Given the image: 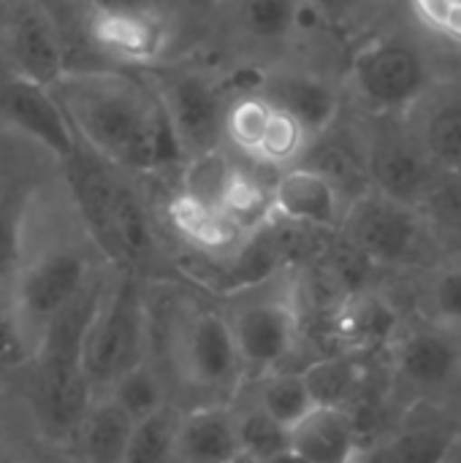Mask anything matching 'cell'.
Returning <instances> with one entry per match:
<instances>
[{"mask_svg": "<svg viewBox=\"0 0 461 463\" xmlns=\"http://www.w3.org/2000/svg\"><path fill=\"white\" fill-rule=\"evenodd\" d=\"M304 8L307 0H236V22L250 38L280 43L299 30Z\"/></svg>", "mask_w": 461, "mask_h": 463, "instance_id": "obj_23", "label": "cell"}, {"mask_svg": "<svg viewBox=\"0 0 461 463\" xmlns=\"http://www.w3.org/2000/svg\"><path fill=\"white\" fill-rule=\"evenodd\" d=\"M291 448L312 463H351L356 453L353 420L334 404H318L291 429Z\"/></svg>", "mask_w": 461, "mask_h": 463, "instance_id": "obj_17", "label": "cell"}, {"mask_svg": "<svg viewBox=\"0 0 461 463\" xmlns=\"http://www.w3.org/2000/svg\"><path fill=\"white\" fill-rule=\"evenodd\" d=\"M133 420H144L152 412H158L163 404V391L155 374L147 366H133L114 383V396H111Z\"/></svg>", "mask_w": 461, "mask_h": 463, "instance_id": "obj_31", "label": "cell"}, {"mask_svg": "<svg viewBox=\"0 0 461 463\" xmlns=\"http://www.w3.org/2000/svg\"><path fill=\"white\" fill-rule=\"evenodd\" d=\"M103 285L92 282L38 336L33 404L43 431L62 439L82 431L90 412V377L84 372V342L103 304Z\"/></svg>", "mask_w": 461, "mask_h": 463, "instance_id": "obj_2", "label": "cell"}, {"mask_svg": "<svg viewBox=\"0 0 461 463\" xmlns=\"http://www.w3.org/2000/svg\"><path fill=\"white\" fill-rule=\"evenodd\" d=\"M239 345L234 328H228L226 320L206 312L201 315L187 336V364L198 383L204 385H220L226 383L239 364Z\"/></svg>", "mask_w": 461, "mask_h": 463, "instance_id": "obj_18", "label": "cell"}, {"mask_svg": "<svg viewBox=\"0 0 461 463\" xmlns=\"http://www.w3.org/2000/svg\"><path fill=\"white\" fill-rule=\"evenodd\" d=\"M234 165L228 163V157L217 149H209V152H201V155H193L187 168H185V179H182V193L204 201V203H212V206H220L223 201V193L234 176Z\"/></svg>", "mask_w": 461, "mask_h": 463, "instance_id": "obj_29", "label": "cell"}, {"mask_svg": "<svg viewBox=\"0 0 461 463\" xmlns=\"http://www.w3.org/2000/svg\"><path fill=\"white\" fill-rule=\"evenodd\" d=\"M52 90L79 141L109 165L149 174L182 155L158 90L106 71H62Z\"/></svg>", "mask_w": 461, "mask_h": 463, "instance_id": "obj_1", "label": "cell"}, {"mask_svg": "<svg viewBox=\"0 0 461 463\" xmlns=\"http://www.w3.org/2000/svg\"><path fill=\"white\" fill-rule=\"evenodd\" d=\"M345 228L351 241L378 263L405 260L421 239V222L416 206L402 203L378 190L361 195L351 206L345 217Z\"/></svg>", "mask_w": 461, "mask_h": 463, "instance_id": "obj_11", "label": "cell"}, {"mask_svg": "<svg viewBox=\"0 0 461 463\" xmlns=\"http://www.w3.org/2000/svg\"><path fill=\"white\" fill-rule=\"evenodd\" d=\"M136 420L114 402L90 407L82 423L84 456L90 463H125Z\"/></svg>", "mask_w": 461, "mask_h": 463, "instance_id": "obj_21", "label": "cell"}, {"mask_svg": "<svg viewBox=\"0 0 461 463\" xmlns=\"http://www.w3.org/2000/svg\"><path fill=\"white\" fill-rule=\"evenodd\" d=\"M435 307L446 320L461 323V269H448L440 274L435 282Z\"/></svg>", "mask_w": 461, "mask_h": 463, "instance_id": "obj_36", "label": "cell"}, {"mask_svg": "<svg viewBox=\"0 0 461 463\" xmlns=\"http://www.w3.org/2000/svg\"><path fill=\"white\" fill-rule=\"evenodd\" d=\"M264 463H312L310 458H304L299 450H293V448H285L283 453H277V456H272L269 461Z\"/></svg>", "mask_w": 461, "mask_h": 463, "instance_id": "obj_38", "label": "cell"}, {"mask_svg": "<svg viewBox=\"0 0 461 463\" xmlns=\"http://www.w3.org/2000/svg\"><path fill=\"white\" fill-rule=\"evenodd\" d=\"M30 190L19 182L0 179V279L16 274L19 252H22V228L27 214Z\"/></svg>", "mask_w": 461, "mask_h": 463, "instance_id": "obj_27", "label": "cell"}, {"mask_svg": "<svg viewBox=\"0 0 461 463\" xmlns=\"http://www.w3.org/2000/svg\"><path fill=\"white\" fill-rule=\"evenodd\" d=\"M239 442H242L245 456L264 463L269 461L272 456L283 453L285 448H291V431L261 410V412L247 415L239 423Z\"/></svg>", "mask_w": 461, "mask_h": 463, "instance_id": "obj_32", "label": "cell"}, {"mask_svg": "<svg viewBox=\"0 0 461 463\" xmlns=\"http://www.w3.org/2000/svg\"><path fill=\"white\" fill-rule=\"evenodd\" d=\"M90 35L111 57L133 65L160 60L168 24L152 0H90Z\"/></svg>", "mask_w": 461, "mask_h": 463, "instance_id": "obj_8", "label": "cell"}, {"mask_svg": "<svg viewBox=\"0 0 461 463\" xmlns=\"http://www.w3.org/2000/svg\"><path fill=\"white\" fill-rule=\"evenodd\" d=\"M158 95L177 133L182 155L193 157L217 149L226 109L220 103L217 87L198 71H168L158 81Z\"/></svg>", "mask_w": 461, "mask_h": 463, "instance_id": "obj_9", "label": "cell"}, {"mask_svg": "<svg viewBox=\"0 0 461 463\" xmlns=\"http://www.w3.org/2000/svg\"><path fill=\"white\" fill-rule=\"evenodd\" d=\"M231 463H258L255 458H250V456H239L236 461H231Z\"/></svg>", "mask_w": 461, "mask_h": 463, "instance_id": "obj_39", "label": "cell"}, {"mask_svg": "<svg viewBox=\"0 0 461 463\" xmlns=\"http://www.w3.org/2000/svg\"><path fill=\"white\" fill-rule=\"evenodd\" d=\"M351 84L370 109L405 111L429 90V68L410 43L372 38L351 60Z\"/></svg>", "mask_w": 461, "mask_h": 463, "instance_id": "obj_5", "label": "cell"}, {"mask_svg": "<svg viewBox=\"0 0 461 463\" xmlns=\"http://www.w3.org/2000/svg\"><path fill=\"white\" fill-rule=\"evenodd\" d=\"M372 179L375 190L402 203L418 206L427 201L437 182V165L424 152L421 141L386 138L372 149Z\"/></svg>", "mask_w": 461, "mask_h": 463, "instance_id": "obj_13", "label": "cell"}, {"mask_svg": "<svg viewBox=\"0 0 461 463\" xmlns=\"http://www.w3.org/2000/svg\"><path fill=\"white\" fill-rule=\"evenodd\" d=\"M144 345V304L133 277L103 296V304L84 342V372L90 383H117L125 372L141 364Z\"/></svg>", "mask_w": 461, "mask_h": 463, "instance_id": "obj_4", "label": "cell"}, {"mask_svg": "<svg viewBox=\"0 0 461 463\" xmlns=\"http://www.w3.org/2000/svg\"><path fill=\"white\" fill-rule=\"evenodd\" d=\"M261 95H266L274 106H280L285 114H291L310 138L321 136L337 117L340 98L334 87L307 71H272L264 73L261 84L255 87Z\"/></svg>", "mask_w": 461, "mask_h": 463, "instance_id": "obj_12", "label": "cell"}, {"mask_svg": "<svg viewBox=\"0 0 461 463\" xmlns=\"http://www.w3.org/2000/svg\"><path fill=\"white\" fill-rule=\"evenodd\" d=\"M234 334L239 355L255 369H269L291 350L296 320L288 304L258 301L239 315Z\"/></svg>", "mask_w": 461, "mask_h": 463, "instance_id": "obj_15", "label": "cell"}, {"mask_svg": "<svg viewBox=\"0 0 461 463\" xmlns=\"http://www.w3.org/2000/svg\"><path fill=\"white\" fill-rule=\"evenodd\" d=\"M30 347L22 334V320L16 315H8L0 309V369L16 366L27 358Z\"/></svg>", "mask_w": 461, "mask_h": 463, "instance_id": "obj_35", "label": "cell"}, {"mask_svg": "<svg viewBox=\"0 0 461 463\" xmlns=\"http://www.w3.org/2000/svg\"><path fill=\"white\" fill-rule=\"evenodd\" d=\"M459 364V347L437 331L413 334L402 345V353H399V366L405 377L424 388L446 385L456 374Z\"/></svg>", "mask_w": 461, "mask_h": 463, "instance_id": "obj_20", "label": "cell"}, {"mask_svg": "<svg viewBox=\"0 0 461 463\" xmlns=\"http://www.w3.org/2000/svg\"><path fill=\"white\" fill-rule=\"evenodd\" d=\"M394 326H397L394 312L380 298H372V296H361V298L348 301V307L340 317L342 336L353 345L383 342Z\"/></svg>", "mask_w": 461, "mask_h": 463, "instance_id": "obj_30", "label": "cell"}, {"mask_svg": "<svg viewBox=\"0 0 461 463\" xmlns=\"http://www.w3.org/2000/svg\"><path fill=\"white\" fill-rule=\"evenodd\" d=\"M421 146L443 174H461V100H446L429 111Z\"/></svg>", "mask_w": 461, "mask_h": 463, "instance_id": "obj_24", "label": "cell"}, {"mask_svg": "<svg viewBox=\"0 0 461 463\" xmlns=\"http://www.w3.org/2000/svg\"><path fill=\"white\" fill-rule=\"evenodd\" d=\"M0 119L8 130L60 163H68L79 149V136L52 84L33 76L16 73L0 84Z\"/></svg>", "mask_w": 461, "mask_h": 463, "instance_id": "obj_6", "label": "cell"}, {"mask_svg": "<svg viewBox=\"0 0 461 463\" xmlns=\"http://www.w3.org/2000/svg\"><path fill=\"white\" fill-rule=\"evenodd\" d=\"M171 220L177 225V231L182 236H187L190 241L206 247V250H217L231 244L242 231L239 225L220 209L212 203H204L187 193H179L171 201Z\"/></svg>", "mask_w": 461, "mask_h": 463, "instance_id": "obj_22", "label": "cell"}, {"mask_svg": "<svg viewBox=\"0 0 461 463\" xmlns=\"http://www.w3.org/2000/svg\"><path fill=\"white\" fill-rule=\"evenodd\" d=\"M242 453L239 423L223 410H198L182 418L171 463H231Z\"/></svg>", "mask_w": 461, "mask_h": 463, "instance_id": "obj_16", "label": "cell"}, {"mask_svg": "<svg viewBox=\"0 0 461 463\" xmlns=\"http://www.w3.org/2000/svg\"><path fill=\"white\" fill-rule=\"evenodd\" d=\"M11 49H14V57L19 60V73L24 76L52 84L62 73L60 43L49 22L35 11H27L16 19L11 30Z\"/></svg>", "mask_w": 461, "mask_h": 463, "instance_id": "obj_19", "label": "cell"}, {"mask_svg": "<svg viewBox=\"0 0 461 463\" xmlns=\"http://www.w3.org/2000/svg\"><path fill=\"white\" fill-rule=\"evenodd\" d=\"M182 415L171 407H160L144 420H136L125 463H171L179 437Z\"/></svg>", "mask_w": 461, "mask_h": 463, "instance_id": "obj_25", "label": "cell"}, {"mask_svg": "<svg viewBox=\"0 0 461 463\" xmlns=\"http://www.w3.org/2000/svg\"><path fill=\"white\" fill-rule=\"evenodd\" d=\"M448 453L451 437L435 429H418L380 445L367 463H446Z\"/></svg>", "mask_w": 461, "mask_h": 463, "instance_id": "obj_28", "label": "cell"}, {"mask_svg": "<svg viewBox=\"0 0 461 463\" xmlns=\"http://www.w3.org/2000/svg\"><path fill=\"white\" fill-rule=\"evenodd\" d=\"M429 209L451 228L461 231V174H446L437 176L432 193L427 195Z\"/></svg>", "mask_w": 461, "mask_h": 463, "instance_id": "obj_34", "label": "cell"}, {"mask_svg": "<svg viewBox=\"0 0 461 463\" xmlns=\"http://www.w3.org/2000/svg\"><path fill=\"white\" fill-rule=\"evenodd\" d=\"M408 5L429 35L461 49V0H408Z\"/></svg>", "mask_w": 461, "mask_h": 463, "instance_id": "obj_33", "label": "cell"}, {"mask_svg": "<svg viewBox=\"0 0 461 463\" xmlns=\"http://www.w3.org/2000/svg\"><path fill=\"white\" fill-rule=\"evenodd\" d=\"M318 407L315 391L302 374H280L272 377L261 391V410L274 418L288 431L296 429L312 410Z\"/></svg>", "mask_w": 461, "mask_h": 463, "instance_id": "obj_26", "label": "cell"}, {"mask_svg": "<svg viewBox=\"0 0 461 463\" xmlns=\"http://www.w3.org/2000/svg\"><path fill=\"white\" fill-rule=\"evenodd\" d=\"M87 285L90 269L84 255L76 250H52L22 271L16 285V317L41 336V331L71 307Z\"/></svg>", "mask_w": 461, "mask_h": 463, "instance_id": "obj_10", "label": "cell"}, {"mask_svg": "<svg viewBox=\"0 0 461 463\" xmlns=\"http://www.w3.org/2000/svg\"><path fill=\"white\" fill-rule=\"evenodd\" d=\"M103 163L106 160L98 155L84 157L76 149V155L65 163L71 193L98 247L111 260L133 266L147 260L152 252L149 225L136 195L120 179H114Z\"/></svg>", "mask_w": 461, "mask_h": 463, "instance_id": "obj_3", "label": "cell"}, {"mask_svg": "<svg viewBox=\"0 0 461 463\" xmlns=\"http://www.w3.org/2000/svg\"><path fill=\"white\" fill-rule=\"evenodd\" d=\"M345 3H348V0H307V5H310L312 11L323 14L326 19H337V16L342 14Z\"/></svg>", "mask_w": 461, "mask_h": 463, "instance_id": "obj_37", "label": "cell"}, {"mask_svg": "<svg viewBox=\"0 0 461 463\" xmlns=\"http://www.w3.org/2000/svg\"><path fill=\"white\" fill-rule=\"evenodd\" d=\"M272 217L299 225H334L340 220V190L326 171L288 168L272 184Z\"/></svg>", "mask_w": 461, "mask_h": 463, "instance_id": "obj_14", "label": "cell"}, {"mask_svg": "<svg viewBox=\"0 0 461 463\" xmlns=\"http://www.w3.org/2000/svg\"><path fill=\"white\" fill-rule=\"evenodd\" d=\"M223 136L250 160L264 165H291L307 146V130L258 90L236 98L226 109Z\"/></svg>", "mask_w": 461, "mask_h": 463, "instance_id": "obj_7", "label": "cell"}]
</instances>
